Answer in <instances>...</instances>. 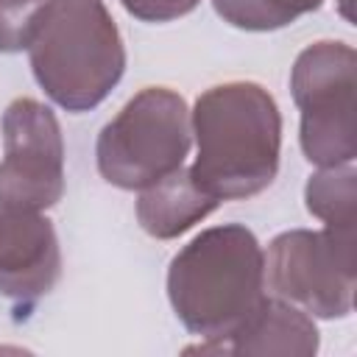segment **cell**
Masks as SVG:
<instances>
[{
    "label": "cell",
    "instance_id": "cell-5",
    "mask_svg": "<svg viewBox=\"0 0 357 357\" xmlns=\"http://www.w3.org/2000/svg\"><path fill=\"white\" fill-rule=\"evenodd\" d=\"M293 100L301 112L298 142L318 167L351 165L357 156L354 89L357 53L340 39L307 45L290 70Z\"/></svg>",
    "mask_w": 357,
    "mask_h": 357
},
{
    "label": "cell",
    "instance_id": "cell-3",
    "mask_svg": "<svg viewBox=\"0 0 357 357\" xmlns=\"http://www.w3.org/2000/svg\"><path fill=\"white\" fill-rule=\"evenodd\" d=\"M25 50L36 84L67 112L100 106L126 73V45L103 0H47Z\"/></svg>",
    "mask_w": 357,
    "mask_h": 357
},
{
    "label": "cell",
    "instance_id": "cell-9",
    "mask_svg": "<svg viewBox=\"0 0 357 357\" xmlns=\"http://www.w3.org/2000/svg\"><path fill=\"white\" fill-rule=\"evenodd\" d=\"M321 346L318 326L312 315L296 304L265 296L257 310L226 337L204 340L187 351L201 354H284V357H312Z\"/></svg>",
    "mask_w": 357,
    "mask_h": 357
},
{
    "label": "cell",
    "instance_id": "cell-1",
    "mask_svg": "<svg viewBox=\"0 0 357 357\" xmlns=\"http://www.w3.org/2000/svg\"><path fill=\"white\" fill-rule=\"evenodd\" d=\"M192 178L218 201L268 190L279 173L282 114L273 95L254 81H226L198 95L192 112Z\"/></svg>",
    "mask_w": 357,
    "mask_h": 357
},
{
    "label": "cell",
    "instance_id": "cell-4",
    "mask_svg": "<svg viewBox=\"0 0 357 357\" xmlns=\"http://www.w3.org/2000/svg\"><path fill=\"white\" fill-rule=\"evenodd\" d=\"M190 148L187 100L167 86H145L100 128L95 162L112 187L139 192L184 167Z\"/></svg>",
    "mask_w": 357,
    "mask_h": 357
},
{
    "label": "cell",
    "instance_id": "cell-6",
    "mask_svg": "<svg viewBox=\"0 0 357 357\" xmlns=\"http://www.w3.org/2000/svg\"><path fill=\"white\" fill-rule=\"evenodd\" d=\"M265 282L273 296L315 318H346L357 290V231L290 229L271 240Z\"/></svg>",
    "mask_w": 357,
    "mask_h": 357
},
{
    "label": "cell",
    "instance_id": "cell-12",
    "mask_svg": "<svg viewBox=\"0 0 357 357\" xmlns=\"http://www.w3.org/2000/svg\"><path fill=\"white\" fill-rule=\"evenodd\" d=\"M324 0H212L218 17L240 31H276L321 8Z\"/></svg>",
    "mask_w": 357,
    "mask_h": 357
},
{
    "label": "cell",
    "instance_id": "cell-2",
    "mask_svg": "<svg viewBox=\"0 0 357 357\" xmlns=\"http://www.w3.org/2000/svg\"><path fill=\"white\" fill-rule=\"evenodd\" d=\"M176 318L204 340L231 335L265 298V251L240 223L195 234L167 268Z\"/></svg>",
    "mask_w": 357,
    "mask_h": 357
},
{
    "label": "cell",
    "instance_id": "cell-13",
    "mask_svg": "<svg viewBox=\"0 0 357 357\" xmlns=\"http://www.w3.org/2000/svg\"><path fill=\"white\" fill-rule=\"evenodd\" d=\"M47 0H0V53L28 47L36 17Z\"/></svg>",
    "mask_w": 357,
    "mask_h": 357
},
{
    "label": "cell",
    "instance_id": "cell-7",
    "mask_svg": "<svg viewBox=\"0 0 357 357\" xmlns=\"http://www.w3.org/2000/svg\"><path fill=\"white\" fill-rule=\"evenodd\" d=\"M64 195V137L50 106L17 98L3 112L0 209L45 212Z\"/></svg>",
    "mask_w": 357,
    "mask_h": 357
},
{
    "label": "cell",
    "instance_id": "cell-8",
    "mask_svg": "<svg viewBox=\"0 0 357 357\" xmlns=\"http://www.w3.org/2000/svg\"><path fill=\"white\" fill-rule=\"evenodd\" d=\"M61 276V248L42 212L0 209V296L31 310Z\"/></svg>",
    "mask_w": 357,
    "mask_h": 357
},
{
    "label": "cell",
    "instance_id": "cell-14",
    "mask_svg": "<svg viewBox=\"0 0 357 357\" xmlns=\"http://www.w3.org/2000/svg\"><path fill=\"white\" fill-rule=\"evenodd\" d=\"M201 0H120V6L142 22H170L198 8Z\"/></svg>",
    "mask_w": 357,
    "mask_h": 357
},
{
    "label": "cell",
    "instance_id": "cell-10",
    "mask_svg": "<svg viewBox=\"0 0 357 357\" xmlns=\"http://www.w3.org/2000/svg\"><path fill=\"white\" fill-rule=\"evenodd\" d=\"M220 206L190 173V167H178L176 173L159 178L156 184L139 190L137 198V220L145 234L156 240H173L201 223Z\"/></svg>",
    "mask_w": 357,
    "mask_h": 357
},
{
    "label": "cell",
    "instance_id": "cell-11",
    "mask_svg": "<svg viewBox=\"0 0 357 357\" xmlns=\"http://www.w3.org/2000/svg\"><path fill=\"white\" fill-rule=\"evenodd\" d=\"M304 204L329 229L357 231V170L354 165L321 167L307 178Z\"/></svg>",
    "mask_w": 357,
    "mask_h": 357
}]
</instances>
